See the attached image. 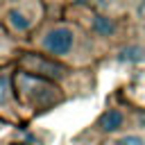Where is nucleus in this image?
Returning <instances> with one entry per match:
<instances>
[{"instance_id": "nucleus-1", "label": "nucleus", "mask_w": 145, "mask_h": 145, "mask_svg": "<svg viewBox=\"0 0 145 145\" xmlns=\"http://www.w3.org/2000/svg\"><path fill=\"white\" fill-rule=\"evenodd\" d=\"M27 48L82 70H95L111 52L93 34H88L79 23L66 16L48 18L34 32Z\"/></svg>"}, {"instance_id": "nucleus-3", "label": "nucleus", "mask_w": 145, "mask_h": 145, "mask_svg": "<svg viewBox=\"0 0 145 145\" xmlns=\"http://www.w3.org/2000/svg\"><path fill=\"white\" fill-rule=\"evenodd\" d=\"M129 129H145V109H138L127 100H111L88 127L70 138V145H100Z\"/></svg>"}, {"instance_id": "nucleus-7", "label": "nucleus", "mask_w": 145, "mask_h": 145, "mask_svg": "<svg viewBox=\"0 0 145 145\" xmlns=\"http://www.w3.org/2000/svg\"><path fill=\"white\" fill-rule=\"evenodd\" d=\"M14 72H16V63L0 66V122L11 129H25L29 122L25 120L18 95H16Z\"/></svg>"}, {"instance_id": "nucleus-9", "label": "nucleus", "mask_w": 145, "mask_h": 145, "mask_svg": "<svg viewBox=\"0 0 145 145\" xmlns=\"http://www.w3.org/2000/svg\"><path fill=\"white\" fill-rule=\"evenodd\" d=\"M100 145H145V129H129L102 140Z\"/></svg>"}, {"instance_id": "nucleus-8", "label": "nucleus", "mask_w": 145, "mask_h": 145, "mask_svg": "<svg viewBox=\"0 0 145 145\" xmlns=\"http://www.w3.org/2000/svg\"><path fill=\"white\" fill-rule=\"evenodd\" d=\"M25 50L20 41H16L2 25H0V66L2 63H16L18 54Z\"/></svg>"}, {"instance_id": "nucleus-2", "label": "nucleus", "mask_w": 145, "mask_h": 145, "mask_svg": "<svg viewBox=\"0 0 145 145\" xmlns=\"http://www.w3.org/2000/svg\"><path fill=\"white\" fill-rule=\"evenodd\" d=\"M16 68L34 72L39 77H45L48 82L57 84L70 100L77 97H88L95 93L97 79H95V70H82V68H72L63 61H57L48 54H41L32 48H25L18 59H16Z\"/></svg>"}, {"instance_id": "nucleus-6", "label": "nucleus", "mask_w": 145, "mask_h": 145, "mask_svg": "<svg viewBox=\"0 0 145 145\" xmlns=\"http://www.w3.org/2000/svg\"><path fill=\"white\" fill-rule=\"evenodd\" d=\"M50 18L45 0H5L0 11V25L25 48L34 32Z\"/></svg>"}, {"instance_id": "nucleus-11", "label": "nucleus", "mask_w": 145, "mask_h": 145, "mask_svg": "<svg viewBox=\"0 0 145 145\" xmlns=\"http://www.w3.org/2000/svg\"><path fill=\"white\" fill-rule=\"evenodd\" d=\"M2 5H5V0H0V11H2Z\"/></svg>"}, {"instance_id": "nucleus-5", "label": "nucleus", "mask_w": 145, "mask_h": 145, "mask_svg": "<svg viewBox=\"0 0 145 145\" xmlns=\"http://www.w3.org/2000/svg\"><path fill=\"white\" fill-rule=\"evenodd\" d=\"M63 16L75 20V23H79L88 34H93L111 52L129 41V36H127V18L104 14V11L95 9L93 5H66L63 7Z\"/></svg>"}, {"instance_id": "nucleus-10", "label": "nucleus", "mask_w": 145, "mask_h": 145, "mask_svg": "<svg viewBox=\"0 0 145 145\" xmlns=\"http://www.w3.org/2000/svg\"><path fill=\"white\" fill-rule=\"evenodd\" d=\"M5 145H32V143H27V140H7Z\"/></svg>"}, {"instance_id": "nucleus-4", "label": "nucleus", "mask_w": 145, "mask_h": 145, "mask_svg": "<svg viewBox=\"0 0 145 145\" xmlns=\"http://www.w3.org/2000/svg\"><path fill=\"white\" fill-rule=\"evenodd\" d=\"M14 84H16V95H18V102H20V109L27 122L70 102V97L57 84L34 72L20 70V68H16L14 72Z\"/></svg>"}]
</instances>
